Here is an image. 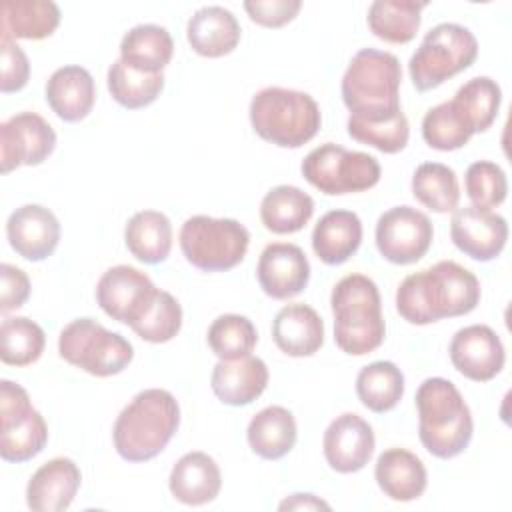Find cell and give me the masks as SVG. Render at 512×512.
Segmentation results:
<instances>
[{
  "mask_svg": "<svg viewBox=\"0 0 512 512\" xmlns=\"http://www.w3.org/2000/svg\"><path fill=\"white\" fill-rule=\"evenodd\" d=\"M208 346L220 360H238L250 356L258 342V332L250 318L240 314H222L208 328Z\"/></svg>",
  "mask_w": 512,
  "mask_h": 512,
  "instance_id": "39",
  "label": "cell"
},
{
  "mask_svg": "<svg viewBox=\"0 0 512 512\" xmlns=\"http://www.w3.org/2000/svg\"><path fill=\"white\" fill-rule=\"evenodd\" d=\"M472 136V130L458 114L452 100L430 108L422 118V138L434 150H458L466 146Z\"/></svg>",
  "mask_w": 512,
  "mask_h": 512,
  "instance_id": "40",
  "label": "cell"
},
{
  "mask_svg": "<svg viewBox=\"0 0 512 512\" xmlns=\"http://www.w3.org/2000/svg\"><path fill=\"white\" fill-rule=\"evenodd\" d=\"M302 176L322 194L338 196L370 190L380 182V164L374 156L358 150H346L326 142L306 154Z\"/></svg>",
  "mask_w": 512,
  "mask_h": 512,
  "instance_id": "10",
  "label": "cell"
},
{
  "mask_svg": "<svg viewBox=\"0 0 512 512\" xmlns=\"http://www.w3.org/2000/svg\"><path fill=\"white\" fill-rule=\"evenodd\" d=\"M60 356L98 378L120 374L134 358L132 344L92 318H76L58 336Z\"/></svg>",
  "mask_w": 512,
  "mask_h": 512,
  "instance_id": "9",
  "label": "cell"
},
{
  "mask_svg": "<svg viewBox=\"0 0 512 512\" xmlns=\"http://www.w3.org/2000/svg\"><path fill=\"white\" fill-rule=\"evenodd\" d=\"M464 188L472 206L492 210L506 200V194H508L506 172L496 162H490V160L472 162L464 176Z\"/></svg>",
  "mask_w": 512,
  "mask_h": 512,
  "instance_id": "43",
  "label": "cell"
},
{
  "mask_svg": "<svg viewBox=\"0 0 512 512\" xmlns=\"http://www.w3.org/2000/svg\"><path fill=\"white\" fill-rule=\"evenodd\" d=\"M174 40L164 26L138 24L120 42V60L134 70L158 74L172 60Z\"/></svg>",
  "mask_w": 512,
  "mask_h": 512,
  "instance_id": "28",
  "label": "cell"
},
{
  "mask_svg": "<svg viewBox=\"0 0 512 512\" xmlns=\"http://www.w3.org/2000/svg\"><path fill=\"white\" fill-rule=\"evenodd\" d=\"M96 100L92 74L76 64L62 66L52 72L46 82V102L64 122L84 120Z\"/></svg>",
  "mask_w": 512,
  "mask_h": 512,
  "instance_id": "21",
  "label": "cell"
},
{
  "mask_svg": "<svg viewBox=\"0 0 512 512\" xmlns=\"http://www.w3.org/2000/svg\"><path fill=\"white\" fill-rule=\"evenodd\" d=\"M272 338L288 356H312L324 344V322L312 306L288 304L274 316Z\"/></svg>",
  "mask_w": 512,
  "mask_h": 512,
  "instance_id": "23",
  "label": "cell"
},
{
  "mask_svg": "<svg viewBox=\"0 0 512 512\" xmlns=\"http://www.w3.org/2000/svg\"><path fill=\"white\" fill-rule=\"evenodd\" d=\"M186 38L196 54L204 58H220L238 46L240 24L224 6H204L188 20Z\"/></svg>",
  "mask_w": 512,
  "mask_h": 512,
  "instance_id": "25",
  "label": "cell"
},
{
  "mask_svg": "<svg viewBox=\"0 0 512 512\" xmlns=\"http://www.w3.org/2000/svg\"><path fill=\"white\" fill-rule=\"evenodd\" d=\"M414 400L422 446L442 460L462 454L472 440L474 422L454 382L440 376L426 378L418 386Z\"/></svg>",
  "mask_w": 512,
  "mask_h": 512,
  "instance_id": "3",
  "label": "cell"
},
{
  "mask_svg": "<svg viewBox=\"0 0 512 512\" xmlns=\"http://www.w3.org/2000/svg\"><path fill=\"white\" fill-rule=\"evenodd\" d=\"M450 238L454 246L478 262H490L506 246V218L476 206L456 208L450 218Z\"/></svg>",
  "mask_w": 512,
  "mask_h": 512,
  "instance_id": "14",
  "label": "cell"
},
{
  "mask_svg": "<svg viewBox=\"0 0 512 512\" xmlns=\"http://www.w3.org/2000/svg\"><path fill=\"white\" fill-rule=\"evenodd\" d=\"M0 342V358L4 364L28 366L42 356L46 334L30 318H4L0 324Z\"/></svg>",
  "mask_w": 512,
  "mask_h": 512,
  "instance_id": "38",
  "label": "cell"
},
{
  "mask_svg": "<svg viewBox=\"0 0 512 512\" xmlns=\"http://www.w3.org/2000/svg\"><path fill=\"white\" fill-rule=\"evenodd\" d=\"M362 244V222L352 210L326 212L312 230V250L328 266L344 264Z\"/></svg>",
  "mask_w": 512,
  "mask_h": 512,
  "instance_id": "26",
  "label": "cell"
},
{
  "mask_svg": "<svg viewBox=\"0 0 512 512\" xmlns=\"http://www.w3.org/2000/svg\"><path fill=\"white\" fill-rule=\"evenodd\" d=\"M178 426L180 406L176 398L162 388L142 390L114 422V448L126 462H148L168 446Z\"/></svg>",
  "mask_w": 512,
  "mask_h": 512,
  "instance_id": "2",
  "label": "cell"
},
{
  "mask_svg": "<svg viewBox=\"0 0 512 512\" xmlns=\"http://www.w3.org/2000/svg\"><path fill=\"white\" fill-rule=\"evenodd\" d=\"M378 488L396 502H410L424 494L428 474L422 460L404 448L384 450L374 468Z\"/></svg>",
  "mask_w": 512,
  "mask_h": 512,
  "instance_id": "24",
  "label": "cell"
},
{
  "mask_svg": "<svg viewBox=\"0 0 512 512\" xmlns=\"http://www.w3.org/2000/svg\"><path fill=\"white\" fill-rule=\"evenodd\" d=\"M296 420L284 406H266L248 424L246 438L254 454L264 460L284 458L296 444Z\"/></svg>",
  "mask_w": 512,
  "mask_h": 512,
  "instance_id": "27",
  "label": "cell"
},
{
  "mask_svg": "<svg viewBox=\"0 0 512 512\" xmlns=\"http://www.w3.org/2000/svg\"><path fill=\"white\" fill-rule=\"evenodd\" d=\"M278 508L280 510H320V508L330 510V504L324 502L322 498L314 496V494L298 492V494H292L286 500H282Z\"/></svg>",
  "mask_w": 512,
  "mask_h": 512,
  "instance_id": "47",
  "label": "cell"
},
{
  "mask_svg": "<svg viewBox=\"0 0 512 512\" xmlns=\"http://www.w3.org/2000/svg\"><path fill=\"white\" fill-rule=\"evenodd\" d=\"M46 442L48 426L36 408L12 422L0 424V456L6 462H26L40 454Z\"/></svg>",
  "mask_w": 512,
  "mask_h": 512,
  "instance_id": "36",
  "label": "cell"
},
{
  "mask_svg": "<svg viewBox=\"0 0 512 512\" xmlns=\"http://www.w3.org/2000/svg\"><path fill=\"white\" fill-rule=\"evenodd\" d=\"M254 132L280 148H300L310 142L322 124L316 100L300 90L268 86L250 100Z\"/></svg>",
  "mask_w": 512,
  "mask_h": 512,
  "instance_id": "6",
  "label": "cell"
},
{
  "mask_svg": "<svg viewBox=\"0 0 512 512\" xmlns=\"http://www.w3.org/2000/svg\"><path fill=\"white\" fill-rule=\"evenodd\" d=\"M0 62H2L0 90L4 94L22 90L30 78V62L24 50L8 36H2L0 40Z\"/></svg>",
  "mask_w": 512,
  "mask_h": 512,
  "instance_id": "44",
  "label": "cell"
},
{
  "mask_svg": "<svg viewBox=\"0 0 512 512\" xmlns=\"http://www.w3.org/2000/svg\"><path fill=\"white\" fill-rule=\"evenodd\" d=\"M164 88V74H146L130 68L122 60L112 62L108 68V90L112 98L128 108L138 110L152 104Z\"/></svg>",
  "mask_w": 512,
  "mask_h": 512,
  "instance_id": "37",
  "label": "cell"
},
{
  "mask_svg": "<svg viewBox=\"0 0 512 512\" xmlns=\"http://www.w3.org/2000/svg\"><path fill=\"white\" fill-rule=\"evenodd\" d=\"M372 426L354 412L336 416L322 438V450L328 466L340 474L362 470L374 454Z\"/></svg>",
  "mask_w": 512,
  "mask_h": 512,
  "instance_id": "16",
  "label": "cell"
},
{
  "mask_svg": "<svg viewBox=\"0 0 512 512\" xmlns=\"http://www.w3.org/2000/svg\"><path fill=\"white\" fill-rule=\"evenodd\" d=\"M412 194L432 212H454L460 202L456 172L440 162H424L412 174Z\"/></svg>",
  "mask_w": 512,
  "mask_h": 512,
  "instance_id": "35",
  "label": "cell"
},
{
  "mask_svg": "<svg viewBox=\"0 0 512 512\" xmlns=\"http://www.w3.org/2000/svg\"><path fill=\"white\" fill-rule=\"evenodd\" d=\"M452 366L474 382H488L500 374L506 352L500 336L486 324L460 328L450 340Z\"/></svg>",
  "mask_w": 512,
  "mask_h": 512,
  "instance_id": "15",
  "label": "cell"
},
{
  "mask_svg": "<svg viewBox=\"0 0 512 512\" xmlns=\"http://www.w3.org/2000/svg\"><path fill=\"white\" fill-rule=\"evenodd\" d=\"M124 242L136 260L160 264L172 250V224L158 210H140L126 222Z\"/></svg>",
  "mask_w": 512,
  "mask_h": 512,
  "instance_id": "30",
  "label": "cell"
},
{
  "mask_svg": "<svg viewBox=\"0 0 512 512\" xmlns=\"http://www.w3.org/2000/svg\"><path fill=\"white\" fill-rule=\"evenodd\" d=\"M268 366L258 356L238 360H220L210 376L216 398L228 406H246L254 402L268 386Z\"/></svg>",
  "mask_w": 512,
  "mask_h": 512,
  "instance_id": "20",
  "label": "cell"
},
{
  "mask_svg": "<svg viewBox=\"0 0 512 512\" xmlns=\"http://www.w3.org/2000/svg\"><path fill=\"white\" fill-rule=\"evenodd\" d=\"M30 296V280L26 272L12 264L0 266V312L18 310Z\"/></svg>",
  "mask_w": 512,
  "mask_h": 512,
  "instance_id": "46",
  "label": "cell"
},
{
  "mask_svg": "<svg viewBox=\"0 0 512 512\" xmlns=\"http://www.w3.org/2000/svg\"><path fill=\"white\" fill-rule=\"evenodd\" d=\"M426 6L414 0H376L368 8V28L384 42L406 44L416 36Z\"/></svg>",
  "mask_w": 512,
  "mask_h": 512,
  "instance_id": "32",
  "label": "cell"
},
{
  "mask_svg": "<svg viewBox=\"0 0 512 512\" xmlns=\"http://www.w3.org/2000/svg\"><path fill=\"white\" fill-rule=\"evenodd\" d=\"M358 400L372 412H390L404 396V374L390 360L364 366L356 376Z\"/></svg>",
  "mask_w": 512,
  "mask_h": 512,
  "instance_id": "33",
  "label": "cell"
},
{
  "mask_svg": "<svg viewBox=\"0 0 512 512\" xmlns=\"http://www.w3.org/2000/svg\"><path fill=\"white\" fill-rule=\"evenodd\" d=\"M180 328H182V306L166 290L156 292L144 316L132 326L136 336L152 344H162L172 340L180 332Z\"/></svg>",
  "mask_w": 512,
  "mask_h": 512,
  "instance_id": "42",
  "label": "cell"
},
{
  "mask_svg": "<svg viewBox=\"0 0 512 512\" xmlns=\"http://www.w3.org/2000/svg\"><path fill=\"white\" fill-rule=\"evenodd\" d=\"M430 218L412 206H394L376 222V248L392 264L418 262L432 244Z\"/></svg>",
  "mask_w": 512,
  "mask_h": 512,
  "instance_id": "11",
  "label": "cell"
},
{
  "mask_svg": "<svg viewBox=\"0 0 512 512\" xmlns=\"http://www.w3.org/2000/svg\"><path fill=\"white\" fill-rule=\"evenodd\" d=\"M168 488L178 502L202 506L220 494L222 474L216 460L206 452H188L172 466Z\"/></svg>",
  "mask_w": 512,
  "mask_h": 512,
  "instance_id": "22",
  "label": "cell"
},
{
  "mask_svg": "<svg viewBox=\"0 0 512 512\" xmlns=\"http://www.w3.org/2000/svg\"><path fill=\"white\" fill-rule=\"evenodd\" d=\"M502 102V90L496 80L490 76H476L462 84L454 98L452 104L458 110V114L464 118L472 134L476 132H486L500 110Z\"/></svg>",
  "mask_w": 512,
  "mask_h": 512,
  "instance_id": "34",
  "label": "cell"
},
{
  "mask_svg": "<svg viewBox=\"0 0 512 512\" xmlns=\"http://www.w3.org/2000/svg\"><path fill=\"white\" fill-rule=\"evenodd\" d=\"M6 236L18 256L40 262L56 250L60 242V222L50 208L24 204L8 216Z\"/></svg>",
  "mask_w": 512,
  "mask_h": 512,
  "instance_id": "18",
  "label": "cell"
},
{
  "mask_svg": "<svg viewBox=\"0 0 512 512\" xmlns=\"http://www.w3.org/2000/svg\"><path fill=\"white\" fill-rule=\"evenodd\" d=\"M478 302L480 282L476 274L454 260H440L406 276L396 290L398 314L416 326L470 314Z\"/></svg>",
  "mask_w": 512,
  "mask_h": 512,
  "instance_id": "1",
  "label": "cell"
},
{
  "mask_svg": "<svg viewBox=\"0 0 512 512\" xmlns=\"http://www.w3.org/2000/svg\"><path fill=\"white\" fill-rule=\"evenodd\" d=\"M334 314V342L350 356L374 352L386 336L378 286L364 274H348L330 294Z\"/></svg>",
  "mask_w": 512,
  "mask_h": 512,
  "instance_id": "5",
  "label": "cell"
},
{
  "mask_svg": "<svg viewBox=\"0 0 512 512\" xmlns=\"http://www.w3.org/2000/svg\"><path fill=\"white\" fill-rule=\"evenodd\" d=\"M2 36L42 40L60 24V8L50 0H6L2 2Z\"/></svg>",
  "mask_w": 512,
  "mask_h": 512,
  "instance_id": "31",
  "label": "cell"
},
{
  "mask_svg": "<svg viewBox=\"0 0 512 512\" xmlns=\"http://www.w3.org/2000/svg\"><path fill=\"white\" fill-rule=\"evenodd\" d=\"M156 292L158 288L142 270L118 264L100 276L96 302L112 320L132 328L144 316Z\"/></svg>",
  "mask_w": 512,
  "mask_h": 512,
  "instance_id": "12",
  "label": "cell"
},
{
  "mask_svg": "<svg viewBox=\"0 0 512 512\" xmlns=\"http://www.w3.org/2000/svg\"><path fill=\"white\" fill-rule=\"evenodd\" d=\"M312 214V196L290 184L274 186L260 202V220L264 228L274 234H294L302 230Z\"/></svg>",
  "mask_w": 512,
  "mask_h": 512,
  "instance_id": "29",
  "label": "cell"
},
{
  "mask_svg": "<svg viewBox=\"0 0 512 512\" xmlns=\"http://www.w3.org/2000/svg\"><path fill=\"white\" fill-rule=\"evenodd\" d=\"M402 68L394 54L362 48L342 76V102L356 120H386L402 112L400 108Z\"/></svg>",
  "mask_w": 512,
  "mask_h": 512,
  "instance_id": "4",
  "label": "cell"
},
{
  "mask_svg": "<svg viewBox=\"0 0 512 512\" xmlns=\"http://www.w3.org/2000/svg\"><path fill=\"white\" fill-rule=\"evenodd\" d=\"M54 148L56 132L36 112H18L0 124V162L4 174L18 166L42 164Z\"/></svg>",
  "mask_w": 512,
  "mask_h": 512,
  "instance_id": "13",
  "label": "cell"
},
{
  "mask_svg": "<svg viewBox=\"0 0 512 512\" xmlns=\"http://www.w3.org/2000/svg\"><path fill=\"white\" fill-rule=\"evenodd\" d=\"M184 258L202 272H226L238 266L250 244V232L234 218L190 216L180 228Z\"/></svg>",
  "mask_w": 512,
  "mask_h": 512,
  "instance_id": "8",
  "label": "cell"
},
{
  "mask_svg": "<svg viewBox=\"0 0 512 512\" xmlns=\"http://www.w3.org/2000/svg\"><path fill=\"white\" fill-rule=\"evenodd\" d=\"M348 134L356 142L368 144L384 154H396L406 148L410 124L404 112L386 120H356L348 116Z\"/></svg>",
  "mask_w": 512,
  "mask_h": 512,
  "instance_id": "41",
  "label": "cell"
},
{
  "mask_svg": "<svg viewBox=\"0 0 512 512\" xmlns=\"http://www.w3.org/2000/svg\"><path fill=\"white\" fill-rule=\"evenodd\" d=\"M476 56V36L462 24L442 22L426 32L408 62V72L414 88L426 92L470 68Z\"/></svg>",
  "mask_w": 512,
  "mask_h": 512,
  "instance_id": "7",
  "label": "cell"
},
{
  "mask_svg": "<svg viewBox=\"0 0 512 512\" xmlns=\"http://www.w3.org/2000/svg\"><path fill=\"white\" fill-rule=\"evenodd\" d=\"M300 0H248L244 2V10L248 12L250 20L266 26V28H280L296 18L300 12Z\"/></svg>",
  "mask_w": 512,
  "mask_h": 512,
  "instance_id": "45",
  "label": "cell"
},
{
  "mask_svg": "<svg viewBox=\"0 0 512 512\" xmlns=\"http://www.w3.org/2000/svg\"><path fill=\"white\" fill-rule=\"evenodd\" d=\"M256 276L266 296L274 300H288L308 286L310 262L300 246L290 242H272L258 258Z\"/></svg>",
  "mask_w": 512,
  "mask_h": 512,
  "instance_id": "17",
  "label": "cell"
},
{
  "mask_svg": "<svg viewBox=\"0 0 512 512\" xmlns=\"http://www.w3.org/2000/svg\"><path fill=\"white\" fill-rule=\"evenodd\" d=\"M80 480L82 474L74 460L64 456L52 458L30 476L26 504L34 512H62L72 504Z\"/></svg>",
  "mask_w": 512,
  "mask_h": 512,
  "instance_id": "19",
  "label": "cell"
}]
</instances>
